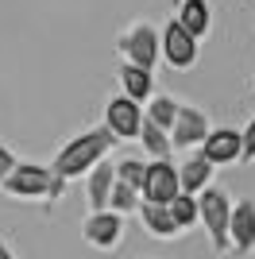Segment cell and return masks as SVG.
<instances>
[{
    "instance_id": "cell-5",
    "label": "cell",
    "mask_w": 255,
    "mask_h": 259,
    "mask_svg": "<svg viewBox=\"0 0 255 259\" xmlns=\"http://www.w3.org/2000/svg\"><path fill=\"white\" fill-rule=\"evenodd\" d=\"M159 58L170 66V70L186 74V70H193V66H197V58H201V43H197L193 35H186L178 23L170 20L166 27L159 31Z\"/></svg>"
},
{
    "instance_id": "cell-14",
    "label": "cell",
    "mask_w": 255,
    "mask_h": 259,
    "mask_svg": "<svg viewBox=\"0 0 255 259\" xmlns=\"http://www.w3.org/2000/svg\"><path fill=\"white\" fill-rule=\"evenodd\" d=\"M120 89H124L128 101H136V105H147L155 97V74L143 70V66H120Z\"/></svg>"
},
{
    "instance_id": "cell-18",
    "label": "cell",
    "mask_w": 255,
    "mask_h": 259,
    "mask_svg": "<svg viewBox=\"0 0 255 259\" xmlns=\"http://www.w3.org/2000/svg\"><path fill=\"white\" fill-rule=\"evenodd\" d=\"M174 112H178V101H174V97H162V93H155V97L147 101V108H143V120H151L155 128L170 132V124H174Z\"/></svg>"
},
{
    "instance_id": "cell-2",
    "label": "cell",
    "mask_w": 255,
    "mask_h": 259,
    "mask_svg": "<svg viewBox=\"0 0 255 259\" xmlns=\"http://www.w3.org/2000/svg\"><path fill=\"white\" fill-rule=\"evenodd\" d=\"M0 190L16 201H58L66 194V182L51 166H39V162H16V170L0 182Z\"/></svg>"
},
{
    "instance_id": "cell-23",
    "label": "cell",
    "mask_w": 255,
    "mask_h": 259,
    "mask_svg": "<svg viewBox=\"0 0 255 259\" xmlns=\"http://www.w3.org/2000/svg\"><path fill=\"white\" fill-rule=\"evenodd\" d=\"M16 162H20V159H16V151H12L8 143H0V182H4V178L16 170Z\"/></svg>"
},
{
    "instance_id": "cell-3",
    "label": "cell",
    "mask_w": 255,
    "mask_h": 259,
    "mask_svg": "<svg viewBox=\"0 0 255 259\" xmlns=\"http://www.w3.org/2000/svg\"><path fill=\"white\" fill-rule=\"evenodd\" d=\"M228 217H232L228 194L217 190V186H205L201 194H197V225H205L209 248L217 255H228Z\"/></svg>"
},
{
    "instance_id": "cell-20",
    "label": "cell",
    "mask_w": 255,
    "mask_h": 259,
    "mask_svg": "<svg viewBox=\"0 0 255 259\" xmlns=\"http://www.w3.org/2000/svg\"><path fill=\"white\" fill-rule=\"evenodd\" d=\"M105 209H112V213H120V217L136 213V209H139V190H132V186H124V182H112Z\"/></svg>"
},
{
    "instance_id": "cell-25",
    "label": "cell",
    "mask_w": 255,
    "mask_h": 259,
    "mask_svg": "<svg viewBox=\"0 0 255 259\" xmlns=\"http://www.w3.org/2000/svg\"><path fill=\"white\" fill-rule=\"evenodd\" d=\"M251 89H255V81H251Z\"/></svg>"
},
{
    "instance_id": "cell-22",
    "label": "cell",
    "mask_w": 255,
    "mask_h": 259,
    "mask_svg": "<svg viewBox=\"0 0 255 259\" xmlns=\"http://www.w3.org/2000/svg\"><path fill=\"white\" fill-rule=\"evenodd\" d=\"M240 162H255V116L244 132H240Z\"/></svg>"
},
{
    "instance_id": "cell-9",
    "label": "cell",
    "mask_w": 255,
    "mask_h": 259,
    "mask_svg": "<svg viewBox=\"0 0 255 259\" xmlns=\"http://www.w3.org/2000/svg\"><path fill=\"white\" fill-rule=\"evenodd\" d=\"M101 124L112 132V140H136V136H139V124H143V105L128 101L124 93H120V97H108L105 120H101Z\"/></svg>"
},
{
    "instance_id": "cell-15",
    "label": "cell",
    "mask_w": 255,
    "mask_h": 259,
    "mask_svg": "<svg viewBox=\"0 0 255 259\" xmlns=\"http://www.w3.org/2000/svg\"><path fill=\"white\" fill-rule=\"evenodd\" d=\"M212 170H217V166H212V162H205L201 151L190 155V159L178 166V190H182V194H193V197H197L205 186H212Z\"/></svg>"
},
{
    "instance_id": "cell-8",
    "label": "cell",
    "mask_w": 255,
    "mask_h": 259,
    "mask_svg": "<svg viewBox=\"0 0 255 259\" xmlns=\"http://www.w3.org/2000/svg\"><path fill=\"white\" fill-rule=\"evenodd\" d=\"M209 112L197 105H178V112H174V124H170V147L174 151H186V147H197V143L209 136Z\"/></svg>"
},
{
    "instance_id": "cell-24",
    "label": "cell",
    "mask_w": 255,
    "mask_h": 259,
    "mask_svg": "<svg viewBox=\"0 0 255 259\" xmlns=\"http://www.w3.org/2000/svg\"><path fill=\"white\" fill-rule=\"evenodd\" d=\"M0 259H16V255H12V248L4 244V240H0Z\"/></svg>"
},
{
    "instance_id": "cell-4",
    "label": "cell",
    "mask_w": 255,
    "mask_h": 259,
    "mask_svg": "<svg viewBox=\"0 0 255 259\" xmlns=\"http://www.w3.org/2000/svg\"><path fill=\"white\" fill-rule=\"evenodd\" d=\"M116 51L128 66H143V70H155L159 62V31L151 27L147 20L128 23L124 31L116 35Z\"/></svg>"
},
{
    "instance_id": "cell-6",
    "label": "cell",
    "mask_w": 255,
    "mask_h": 259,
    "mask_svg": "<svg viewBox=\"0 0 255 259\" xmlns=\"http://www.w3.org/2000/svg\"><path fill=\"white\" fill-rule=\"evenodd\" d=\"M178 190V166L170 159H151L143 166V182H139V201H151V205H170Z\"/></svg>"
},
{
    "instance_id": "cell-13",
    "label": "cell",
    "mask_w": 255,
    "mask_h": 259,
    "mask_svg": "<svg viewBox=\"0 0 255 259\" xmlns=\"http://www.w3.org/2000/svg\"><path fill=\"white\" fill-rule=\"evenodd\" d=\"M139 225L147 228L155 240H178L182 236V228L174 225V217H170L166 205H151V201H139Z\"/></svg>"
},
{
    "instance_id": "cell-12",
    "label": "cell",
    "mask_w": 255,
    "mask_h": 259,
    "mask_svg": "<svg viewBox=\"0 0 255 259\" xmlns=\"http://www.w3.org/2000/svg\"><path fill=\"white\" fill-rule=\"evenodd\" d=\"M174 23L201 43V39H209V31H212V4L209 0H178Z\"/></svg>"
},
{
    "instance_id": "cell-10",
    "label": "cell",
    "mask_w": 255,
    "mask_h": 259,
    "mask_svg": "<svg viewBox=\"0 0 255 259\" xmlns=\"http://www.w3.org/2000/svg\"><path fill=\"white\" fill-rule=\"evenodd\" d=\"M228 251L232 255H251L255 251V201H236L228 217Z\"/></svg>"
},
{
    "instance_id": "cell-1",
    "label": "cell",
    "mask_w": 255,
    "mask_h": 259,
    "mask_svg": "<svg viewBox=\"0 0 255 259\" xmlns=\"http://www.w3.org/2000/svg\"><path fill=\"white\" fill-rule=\"evenodd\" d=\"M116 147V140H112V132L105 128V124H97V128H85L81 136H74V140L62 143V151L54 155L51 170L62 178V182H74V178H81V174H89L101 159H108V151Z\"/></svg>"
},
{
    "instance_id": "cell-19",
    "label": "cell",
    "mask_w": 255,
    "mask_h": 259,
    "mask_svg": "<svg viewBox=\"0 0 255 259\" xmlns=\"http://www.w3.org/2000/svg\"><path fill=\"white\" fill-rule=\"evenodd\" d=\"M170 217H174V225L182 228V232H190L193 225H197V197L193 194H174V201H170Z\"/></svg>"
},
{
    "instance_id": "cell-16",
    "label": "cell",
    "mask_w": 255,
    "mask_h": 259,
    "mask_svg": "<svg viewBox=\"0 0 255 259\" xmlns=\"http://www.w3.org/2000/svg\"><path fill=\"white\" fill-rule=\"evenodd\" d=\"M112 182H116V170H112V162L101 159L93 166V170L85 174V197H89V209H105L108 205V190H112Z\"/></svg>"
},
{
    "instance_id": "cell-21",
    "label": "cell",
    "mask_w": 255,
    "mask_h": 259,
    "mask_svg": "<svg viewBox=\"0 0 255 259\" xmlns=\"http://www.w3.org/2000/svg\"><path fill=\"white\" fill-rule=\"evenodd\" d=\"M143 166H147L143 159H120L112 170H116V182H124V186H132V190H139V182H143Z\"/></svg>"
},
{
    "instance_id": "cell-26",
    "label": "cell",
    "mask_w": 255,
    "mask_h": 259,
    "mask_svg": "<svg viewBox=\"0 0 255 259\" xmlns=\"http://www.w3.org/2000/svg\"><path fill=\"white\" fill-rule=\"evenodd\" d=\"M174 4H178V0H174Z\"/></svg>"
},
{
    "instance_id": "cell-17",
    "label": "cell",
    "mask_w": 255,
    "mask_h": 259,
    "mask_svg": "<svg viewBox=\"0 0 255 259\" xmlns=\"http://www.w3.org/2000/svg\"><path fill=\"white\" fill-rule=\"evenodd\" d=\"M139 143H143V151L151 155V159H170V155H174V147H170V136L162 128H155V124H151V120H143V124H139V136H136Z\"/></svg>"
},
{
    "instance_id": "cell-11",
    "label": "cell",
    "mask_w": 255,
    "mask_h": 259,
    "mask_svg": "<svg viewBox=\"0 0 255 259\" xmlns=\"http://www.w3.org/2000/svg\"><path fill=\"white\" fill-rule=\"evenodd\" d=\"M197 147H201L205 162H212V166H232V162H240V132L236 128H209V136H205Z\"/></svg>"
},
{
    "instance_id": "cell-7",
    "label": "cell",
    "mask_w": 255,
    "mask_h": 259,
    "mask_svg": "<svg viewBox=\"0 0 255 259\" xmlns=\"http://www.w3.org/2000/svg\"><path fill=\"white\" fill-rule=\"evenodd\" d=\"M81 240L97 251H116L124 244V217L112 209H97L81 221Z\"/></svg>"
}]
</instances>
